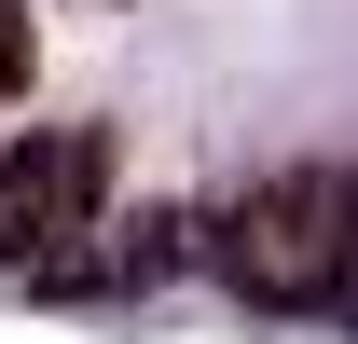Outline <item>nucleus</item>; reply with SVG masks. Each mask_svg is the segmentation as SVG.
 Listing matches in <instances>:
<instances>
[{"mask_svg": "<svg viewBox=\"0 0 358 344\" xmlns=\"http://www.w3.org/2000/svg\"><path fill=\"white\" fill-rule=\"evenodd\" d=\"M207 275L262 317H345L358 289V166H275L262 193L207 207Z\"/></svg>", "mask_w": 358, "mask_h": 344, "instance_id": "f257e3e1", "label": "nucleus"}, {"mask_svg": "<svg viewBox=\"0 0 358 344\" xmlns=\"http://www.w3.org/2000/svg\"><path fill=\"white\" fill-rule=\"evenodd\" d=\"M110 234V124H28L0 138V261L55 275L69 248Z\"/></svg>", "mask_w": 358, "mask_h": 344, "instance_id": "f03ea898", "label": "nucleus"}, {"mask_svg": "<svg viewBox=\"0 0 358 344\" xmlns=\"http://www.w3.org/2000/svg\"><path fill=\"white\" fill-rule=\"evenodd\" d=\"M28 69H42V28H28V0H0V96H28Z\"/></svg>", "mask_w": 358, "mask_h": 344, "instance_id": "7ed1b4c3", "label": "nucleus"}]
</instances>
